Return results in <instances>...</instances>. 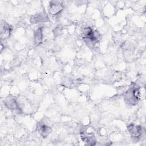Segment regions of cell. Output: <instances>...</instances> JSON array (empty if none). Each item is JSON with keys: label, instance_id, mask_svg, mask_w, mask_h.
I'll list each match as a JSON object with an SVG mask.
<instances>
[{"label": "cell", "instance_id": "cell-1", "mask_svg": "<svg viewBox=\"0 0 146 146\" xmlns=\"http://www.w3.org/2000/svg\"><path fill=\"white\" fill-rule=\"evenodd\" d=\"M81 36L86 44L90 48H93L100 39V35L96 30L91 27H83L80 32Z\"/></svg>", "mask_w": 146, "mask_h": 146}, {"label": "cell", "instance_id": "cell-2", "mask_svg": "<svg viewBox=\"0 0 146 146\" xmlns=\"http://www.w3.org/2000/svg\"><path fill=\"white\" fill-rule=\"evenodd\" d=\"M140 99V88L137 86L132 85L124 94L125 102L129 105L135 106Z\"/></svg>", "mask_w": 146, "mask_h": 146}, {"label": "cell", "instance_id": "cell-3", "mask_svg": "<svg viewBox=\"0 0 146 146\" xmlns=\"http://www.w3.org/2000/svg\"><path fill=\"white\" fill-rule=\"evenodd\" d=\"M64 6L59 1H51L48 7V12L52 16L59 15L63 10Z\"/></svg>", "mask_w": 146, "mask_h": 146}, {"label": "cell", "instance_id": "cell-4", "mask_svg": "<svg viewBox=\"0 0 146 146\" xmlns=\"http://www.w3.org/2000/svg\"><path fill=\"white\" fill-rule=\"evenodd\" d=\"M128 131L131 137L136 140H138L142 136L143 128L140 125H135L133 124H130L127 127Z\"/></svg>", "mask_w": 146, "mask_h": 146}, {"label": "cell", "instance_id": "cell-5", "mask_svg": "<svg viewBox=\"0 0 146 146\" xmlns=\"http://www.w3.org/2000/svg\"><path fill=\"white\" fill-rule=\"evenodd\" d=\"M0 29V37L1 40L8 39L13 30V27L5 21L1 22Z\"/></svg>", "mask_w": 146, "mask_h": 146}, {"label": "cell", "instance_id": "cell-6", "mask_svg": "<svg viewBox=\"0 0 146 146\" xmlns=\"http://www.w3.org/2000/svg\"><path fill=\"white\" fill-rule=\"evenodd\" d=\"M5 106L11 111H20L21 110L20 105L15 97L13 96H8L4 100Z\"/></svg>", "mask_w": 146, "mask_h": 146}, {"label": "cell", "instance_id": "cell-7", "mask_svg": "<svg viewBox=\"0 0 146 146\" xmlns=\"http://www.w3.org/2000/svg\"><path fill=\"white\" fill-rule=\"evenodd\" d=\"M36 130L39 135L43 137H47L52 132V128L50 126L40 121L36 125Z\"/></svg>", "mask_w": 146, "mask_h": 146}, {"label": "cell", "instance_id": "cell-8", "mask_svg": "<svg viewBox=\"0 0 146 146\" xmlns=\"http://www.w3.org/2000/svg\"><path fill=\"white\" fill-rule=\"evenodd\" d=\"M48 21V17L46 12H41L31 16L30 18V22L32 24L45 22Z\"/></svg>", "mask_w": 146, "mask_h": 146}, {"label": "cell", "instance_id": "cell-9", "mask_svg": "<svg viewBox=\"0 0 146 146\" xmlns=\"http://www.w3.org/2000/svg\"><path fill=\"white\" fill-rule=\"evenodd\" d=\"M81 138L87 145H93L95 144L96 140L95 139V136L92 133L86 132L84 131H83L81 132Z\"/></svg>", "mask_w": 146, "mask_h": 146}, {"label": "cell", "instance_id": "cell-10", "mask_svg": "<svg viewBox=\"0 0 146 146\" xmlns=\"http://www.w3.org/2000/svg\"><path fill=\"white\" fill-rule=\"evenodd\" d=\"M43 27H38L34 33V41L35 44L37 46H40L43 42Z\"/></svg>", "mask_w": 146, "mask_h": 146}, {"label": "cell", "instance_id": "cell-11", "mask_svg": "<svg viewBox=\"0 0 146 146\" xmlns=\"http://www.w3.org/2000/svg\"><path fill=\"white\" fill-rule=\"evenodd\" d=\"M61 33V29L60 28L59 26L56 27L54 31V35L55 36H58L59 35V34Z\"/></svg>", "mask_w": 146, "mask_h": 146}]
</instances>
